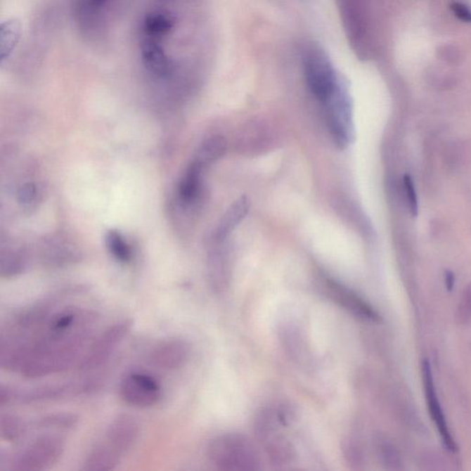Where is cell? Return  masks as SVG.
<instances>
[{
    "label": "cell",
    "instance_id": "obj_1",
    "mask_svg": "<svg viewBox=\"0 0 471 471\" xmlns=\"http://www.w3.org/2000/svg\"><path fill=\"white\" fill-rule=\"evenodd\" d=\"M96 323L91 310L77 307L55 310L31 332L1 338L0 366L28 378L67 370L84 354Z\"/></svg>",
    "mask_w": 471,
    "mask_h": 471
},
{
    "label": "cell",
    "instance_id": "obj_2",
    "mask_svg": "<svg viewBox=\"0 0 471 471\" xmlns=\"http://www.w3.org/2000/svg\"><path fill=\"white\" fill-rule=\"evenodd\" d=\"M208 460L217 470L252 471L261 470L260 455L245 435L228 433L214 437L208 444Z\"/></svg>",
    "mask_w": 471,
    "mask_h": 471
},
{
    "label": "cell",
    "instance_id": "obj_3",
    "mask_svg": "<svg viewBox=\"0 0 471 471\" xmlns=\"http://www.w3.org/2000/svg\"><path fill=\"white\" fill-rule=\"evenodd\" d=\"M302 67L307 85L316 99L324 104L342 82L328 55L317 44H307L302 51Z\"/></svg>",
    "mask_w": 471,
    "mask_h": 471
},
{
    "label": "cell",
    "instance_id": "obj_4",
    "mask_svg": "<svg viewBox=\"0 0 471 471\" xmlns=\"http://www.w3.org/2000/svg\"><path fill=\"white\" fill-rule=\"evenodd\" d=\"M99 382L97 380L75 381V382H65L58 384L46 385L34 387V389L19 390L6 385L0 387V405L13 404V402H22V404H39L58 399L77 397L93 392Z\"/></svg>",
    "mask_w": 471,
    "mask_h": 471
},
{
    "label": "cell",
    "instance_id": "obj_5",
    "mask_svg": "<svg viewBox=\"0 0 471 471\" xmlns=\"http://www.w3.org/2000/svg\"><path fill=\"white\" fill-rule=\"evenodd\" d=\"M65 451V442L59 435L47 434L35 438L8 461L11 471H41L58 463Z\"/></svg>",
    "mask_w": 471,
    "mask_h": 471
},
{
    "label": "cell",
    "instance_id": "obj_6",
    "mask_svg": "<svg viewBox=\"0 0 471 471\" xmlns=\"http://www.w3.org/2000/svg\"><path fill=\"white\" fill-rule=\"evenodd\" d=\"M133 325L134 321L127 318L117 321L104 330V332L89 345L82 359L79 361L80 370L91 371L104 365L129 335Z\"/></svg>",
    "mask_w": 471,
    "mask_h": 471
},
{
    "label": "cell",
    "instance_id": "obj_7",
    "mask_svg": "<svg viewBox=\"0 0 471 471\" xmlns=\"http://www.w3.org/2000/svg\"><path fill=\"white\" fill-rule=\"evenodd\" d=\"M323 105L335 141L342 148L347 147L354 137L353 103L344 80Z\"/></svg>",
    "mask_w": 471,
    "mask_h": 471
},
{
    "label": "cell",
    "instance_id": "obj_8",
    "mask_svg": "<svg viewBox=\"0 0 471 471\" xmlns=\"http://www.w3.org/2000/svg\"><path fill=\"white\" fill-rule=\"evenodd\" d=\"M122 401L136 408H150L162 399V387L153 377L145 373L133 372L124 375L119 384Z\"/></svg>",
    "mask_w": 471,
    "mask_h": 471
},
{
    "label": "cell",
    "instance_id": "obj_9",
    "mask_svg": "<svg viewBox=\"0 0 471 471\" xmlns=\"http://www.w3.org/2000/svg\"><path fill=\"white\" fill-rule=\"evenodd\" d=\"M140 435V425L135 417L120 414L112 420L103 442L121 458L135 446Z\"/></svg>",
    "mask_w": 471,
    "mask_h": 471
},
{
    "label": "cell",
    "instance_id": "obj_10",
    "mask_svg": "<svg viewBox=\"0 0 471 471\" xmlns=\"http://www.w3.org/2000/svg\"><path fill=\"white\" fill-rule=\"evenodd\" d=\"M324 293L330 301L340 308L360 320L380 323V316L365 299L351 289L330 280L324 284Z\"/></svg>",
    "mask_w": 471,
    "mask_h": 471
},
{
    "label": "cell",
    "instance_id": "obj_11",
    "mask_svg": "<svg viewBox=\"0 0 471 471\" xmlns=\"http://www.w3.org/2000/svg\"><path fill=\"white\" fill-rule=\"evenodd\" d=\"M190 354L189 342L183 338L174 337L164 340L152 349L149 362L160 370H177L186 365Z\"/></svg>",
    "mask_w": 471,
    "mask_h": 471
},
{
    "label": "cell",
    "instance_id": "obj_12",
    "mask_svg": "<svg viewBox=\"0 0 471 471\" xmlns=\"http://www.w3.org/2000/svg\"><path fill=\"white\" fill-rule=\"evenodd\" d=\"M422 380L429 411H430L432 419L435 422L440 437L442 438L444 445L449 451L457 452L458 447L454 438L452 437L451 433H450L445 414H444L440 402L438 401L437 392H435L433 373H432L431 366L427 360L422 363Z\"/></svg>",
    "mask_w": 471,
    "mask_h": 471
},
{
    "label": "cell",
    "instance_id": "obj_13",
    "mask_svg": "<svg viewBox=\"0 0 471 471\" xmlns=\"http://www.w3.org/2000/svg\"><path fill=\"white\" fill-rule=\"evenodd\" d=\"M140 46L143 65L149 74L160 79L172 74L174 64L160 44L142 39Z\"/></svg>",
    "mask_w": 471,
    "mask_h": 471
},
{
    "label": "cell",
    "instance_id": "obj_14",
    "mask_svg": "<svg viewBox=\"0 0 471 471\" xmlns=\"http://www.w3.org/2000/svg\"><path fill=\"white\" fill-rule=\"evenodd\" d=\"M176 18L168 11H153L145 17L142 25V39L160 44L174 32Z\"/></svg>",
    "mask_w": 471,
    "mask_h": 471
},
{
    "label": "cell",
    "instance_id": "obj_15",
    "mask_svg": "<svg viewBox=\"0 0 471 471\" xmlns=\"http://www.w3.org/2000/svg\"><path fill=\"white\" fill-rule=\"evenodd\" d=\"M284 427L276 406L262 408L253 421V433L262 444L281 433V429Z\"/></svg>",
    "mask_w": 471,
    "mask_h": 471
},
{
    "label": "cell",
    "instance_id": "obj_16",
    "mask_svg": "<svg viewBox=\"0 0 471 471\" xmlns=\"http://www.w3.org/2000/svg\"><path fill=\"white\" fill-rule=\"evenodd\" d=\"M268 458L276 466H286L293 463L297 457L294 444L281 433L274 435L262 444Z\"/></svg>",
    "mask_w": 471,
    "mask_h": 471
},
{
    "label": "cell",
    "instance_id": "obj_17",
    "mask_svg": "<svg viewBox=\"0 0 471 471\" xmlns=\"http://www.w3.org/2000/svg\"><path fill=\"white\" fill-rule=\"evenodd\" d=\"M205 166L193 160L188 167L179 186V198L186 205L195 204L202 190V171Z\"/></svg>",
    "mask_w": 471,
    "mask_h": 471
},
{
    "label": "cell",
    "instance_id": "obj_18",
    "mask_svg": "<svg viewBox=\"0 0 471 471\" xmlns=\"http://www.w3.org/2000/svg\"><path fill=\"white\" fill-rule=\"evenodd\" d=\"M121 459L105 444L101 442L89 452L83 462L82 470L86 471L113 470L120 464Z\"/></svg>",
    "mask_w": 471,
    "mask_h": 471
},
{
    "label": "cell",
    "instance_id": "obj_19",
    "mask_svg": "<svg viewBox=\"0 0 471 471\" xmlns=\"http://www.w3.org/2000/svg\"><path fill=\"white\" fill-rule=\"evenodd\" d=\"M250 209L249 199L243 196L238 199L233 205L226 211L221 221L219 223V228L217 229V240H222L228 237L231 231L241 222V220L246 217Z\"/></svg>",
    "mask_w": 471,
    "mask_h": 471
},
{
    "label": "cell",
    "instance_id": "obj_20",
    "mask_svg": "<svg viewBox=\"0 0 471 471\" xmlns=\"http://www.w3.org/2000/svg\"><path fill=\"white\" fill-rule=\"evenodd\" d=\"M27 256L20 249H2L0 256V274L2 278L11 279L26 270Z\"/></svg>",
    "mask_w": 471,
    "mask_h": 471
},
{
    "label": "cell",
    "instance_id": "obj_21",
    "mask_svg": "<svg viewBox=\"0 0 471 471\" xmlns=\"http://www.w3.org/2000/svg\"><path fill=\"white\" fill-rule=\"evenodd\" d=\"M22 25L16 19L2 22L0 29V58L1 65L11 58L15 47L22 37Z\"/></svg>",
    "mask_w": 471,
    "mask_h": 471
},
{
    "label": "cell",
    "instance_id": "obj_22",
    "mask_svg": "<svg viewBox=\"0 0 471 471\" xmlns=\"http://www.w3.org/2000/svg\"><path fill=\"white\" fill-rule=\"evenodd\" d=\"M27 431V425L20 417L3 413L0 417V435L3 440L15 443L22 439Z\"/></svg>",
    "mask_w": 471,
    "mask_h": 471
},
{
    "label": "cell",
    "instance_id": "obj_23",
    "mask_svg": "<svg viewBox=\"0 0 471 471\" xmlns=\"http://www.w3.org/2000/svg\"><path fill=\"white\" fill-rule=\"evenodd\" d=\"M226 148V140L223 137L211 136L200 146L195 160L205 167L219 159L225 153Z\"/></svg>",
    "mask_w": 471,
    "mask_h": 471
},
{
    "label": "cell",
    "instance_id": "obj_24",
    "mask_svg": "<svg viewBox=\"0 0 471 471\" xmlns=\"http://www.w3.org/2000/svg\"><path fill=\"white\" fill-rule=\"evenodd\" d=\"M107 249L116 260L127 264L132 260V249L117 231H109L105 235Z\"/></svg>",
    "mask_w": 471,
    "mask_h": 471
},
{
    "label": "cell",
    "instance_id": "obj_25",
    "mask_svg": "<svg viewBox=\"0 0 471 471\" xmlns=\"http://www.w3.org/2000/svg\"><path fill=\"white\" fill-rule=\"evenodd\" d=\"M40 188L34 183H26L20 188L18 193V201L23 209L34 210L41 201Z\"/></svg>",
    "mask_w": 471,
    "mask_h": 471
},
{
    "label": "cell",
    "instance_id": "obj_26",
    "mask_svg": "<svg viewBox=\"0 0 471 471\" xmlns=\"http://www.w3.org/2000/svg\"><path fill=\"white\" fill-rule=\"evenodd\" d=\"M76 415L70 413H58L44 417L37 422L40 428L70 429L77 425Z\"/></svg>",
    "mask_w": 471,
    "mask_h": 471
},
{
    "label": "cell",
    "instance_id": "obj_27",
    "mask_svg": "<svg viewBox=\"0 0 471 471\" xmlns=\"http://www.w3.org/2000/svg\"><path fill=\"white\" fill-rule=\"evenodd\" d=\"M342 452L345 460L351 467L359 469L363 463V453L353 438H345L342 442Z\"/></svg>",
    "mask_w": 471,
    "mask_h": 471
},
{
    "label": "cell",
    "instance_id": "obj_28",
    "mask_svg": "<svg viewBox=\"0 0 471 471\" xmlns=\"http://www.w3.org/2000/svg\"><path fill=\"white\" fill-rule=\"evenodd\" d=\"M302 337L297 333L294 328H288L283 330L282 340L284 347L288 349V353L294 356H298V354H302L305 345L303 344Z\"/></svg>",
    "mask_w": 471,
    "mask_h": 471
},
{
    "label": "cell",
    "instance_id": "obj_29",
    "mask_svg": "<svg viewBox=\"0 0 471 471\" xmlns=\"http://www.w3.org/2000/svg\"><path fill=\"white\" fill-rule=\"evenodd\" d=\"M378 454L383 463L389 467H395L399 463L397 450L392 443L386 439H378L377 446Z\"/></svg>",
    "mask_w": 471,
    "mask_h": 471
},
{
    "label": "cell",
    "instance_id": "obj_30",
    "mask_svg": "<svg viewBox=\"0 0 471 471\" xmlns=\"http://www.w3.org/2000/svg\"><path fill=\"white\" fill-rule=\"evenodd\" d=\"M457 318L460 323H467L471 318V284L467 286L459 303Z\"/></svg>",
    "mask_w": 471,
    "mask_h": 471
},
{
    "label": "cell",
    "instance_id": "obj_31",
    "mask_svg": "<svg viewBox=\"0 0 471 471\" xmlns=\"http://www.w3.org/2000/svg\"><path fill=\"white\" fill-rule=\"evenodd\" d=\"M404 186L405 189H406L408 204H409L410 210L411 214L416 216L417 213H418V201H417V195L413 181H411L409 176H407L404 179Z\"/></svg>",
    "mask_w": 471,
    "mask_h": 471
},
{
    "label": "cell",
    "instance_id": "obj_32",
    "mask_svg": "<svg viewBox=\"0 0 471 471\" xmlns=\"http://www.w3.org/2000/svg\"><path fill=\"white\" fill-rule=\"evenodd\" d=\"M451 10L462 22H471V10L466 5L455 2L451 4Z\"/></svg>",
    "mask_w": 471,
    "mask_h": 471
},
{
    "label": "cell",
    "instance_id": "obj_33",
    "mask_svg": "<svg viewBox=\"0 0 471 471\" xmlns=\"http://www.w3.org/2000/svg\"><path fill=\"white\" fill-rule=\"evenodd\" d=\"M109 0H82L80 3V8L84 13H96L97 11L101 10V8L105 6Z\"/></svg>",
    "mask_w": 471,
    "mask_h": 471
},
{
    "label": "cell",
    "instance_id": "obj_34",
    "mask_svg": "<svg viewBox=\"0 0 471 471\" xmlns=\"http://www.w3.org/2000/svg\"><path fill=\"white\" fill-rule=\"evenodd\" d=\"M446 285L447 289L451 291L455 285V276L451 272H447L446 276Z\"/></svg>",
    "mask_w": 471,
    "mask_h": 471
}]
</instances>
